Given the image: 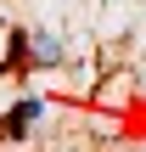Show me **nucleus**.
Segmentation results:
<instances>
[{"label": "nucleus", "instance_id": "nucleus-1", "mask_svg": "<svg viewBox=\"0 0 146 152\" xmlns=\"http://www.w3.org/2000/svg\"><path fill=\"white\" fill-rule=\"evenodd\" d=\"M34 118H39V102L28 96V102H17V107H11V118H6V130H11V135H23V130H28Z\"/></svg>", "mask_w": 146, "mask_h": 152}]
</instances>
